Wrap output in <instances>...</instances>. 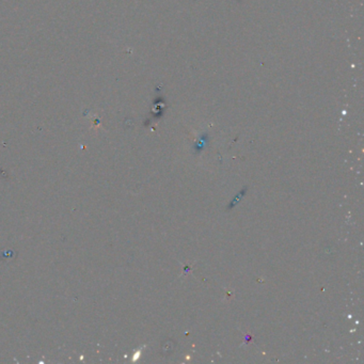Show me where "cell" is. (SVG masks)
I'll list each match as a JSON object with an SVG mask.
<instances>
[]
</instances>
